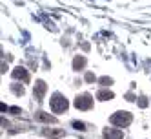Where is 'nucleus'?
<instances>
[{
    "mask_svg": "<svg viewBox=\"0 0 151 139\" xmlns=\"http://www.w3.org/2000/svg\"><path fill=\"white\" fill-rule=\"evenodd\" d=\"M66 106H67L66 99H62V97H60V95H55V97H53V110H55V112H60V110H66Z\"/></svg>",
    "mask_w": 151,
    "mask_h": 139,
    "instance_id": "obj_1",
    "label": "nucleus"
},
{
    "mask_svg": "<svg viewBox=\"0 0 151 139\" xmlns=\"http://www.w3.org/2000/svg\"><path fill=\"white\" fill-rule=\"evenodd\" d=\"M77 104L78 108H88L89 104H91V99H89V95H84V97H80V99H77Z\"/></svg>",
    "mask_w": 151,
    "mask_h": 139,
    "instance_id": "obj_2",
    "label": "nucleus"
},
{
    "mask_svg": "<svg viewBox=\"0 0 151 139\" xmlns=\"http://www.w3.org/2000/svg\"><path fill=\"white\" fill-rule=\"evenodd\" d=\"M44 134H46V136H51V137H60V136H64V132L62 130H44Z\"/></svg>",
    "mask_w": 151,
    "mask_h": 139,
    "instance_id": "obj_3",
    "label": "nucleus"
},
{
    "mask_svg": "<svg viewBox=\"0 0 151 139\" xmlns=\"http://www.w3.org/2000/svg\"><path fill=\"white\" fill-rule=\"evenodd\" d=\"M37 117L40 119V121H51V123L55 121V119H53V117H49V115H46V113H38V115H37Z\"/></svg>",
    "mask_w": 151,
    "mask_h": 139,
    "instance_id": "obj_4",
    "label": "nucleus"
},
{
    "mask_svg": "<svg viewBox=\"0 0 151 139\" xmlns=\"http://www.w3.org/2000/svg\"><path fill=\"white\" fill-rule=\"evenodd\" d=\"M15 77H22V79H26V72H24V68H17V72H15Z\"/></svg>",
    "mask_w": 151,
    "mask_h": 139,
    "instance_id": "obj_5",
    "label": "nucleus"
}]
</instances>
